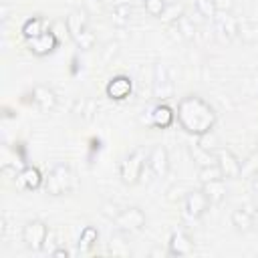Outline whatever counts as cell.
<instances>
[{
  "label": "cell",
  "instance_id": "277c9868",
  "mask_svg": "<svg viewBox=\"0 0 258 258\" xmlns=\"http://www.w3.org/2000/svg\"><path fill=\"white\" fill-rule=\"evenodd\" d=\"M56 46H58V38H56V34H54L50 28H46L42 34H38V36H34V38L28 40L30 52L36 54V56H46V54H50Z\"/></svg>",
  "mask_w": 258,
  "mask_h": 258
},
{
  "label": "cell",
  "instance_id": "8fae6325",
  "mask_svg": "<svg viewBox=\"0 0 258 258\" xmlns=\"http://www.w3.org/2000/svg\"><path fill=\"white\" fill-rule=\"evenodd\" d=\"M32 99H34V103H36L42 111L52 109V107H54V103H56L54 93H52L50 89H46V87H36V89L32 91Z\"/></svg>",
  "mask_w": 258,
  "mask_h": 258
},
{
  "label": "cell",
  "instance_id": "7a4b0ae2",
  "mask_svg": "<svg viewBox=\"0 0 258 258\" xmlns=\"http://www.w3.org/2000/svg\"><path fill=\"white\" fill-rule=\"evenodd\" d=\"M67 30H69L71 38L77 42V46H81V48H93V44L97 42L95 34L89 30V20H87L85 12H81V10H73L67 16Z\"/></svg>",
  "mask_w": 258,
  "mask_h": 258
},
{
  "label": "cell",
  "instance_id": "7c38bea8",
  "mask_svg": "<svg viewBox=\"0 0 258 258\" xmlns=\"http://www.w3.org/2000/svg\"><path fill=\"white\" fill-rule=\"evenodd\" d=\"M149 165H151L155 175H163L167 171V153H165V149L161 145L153 147L151 157H149Z\"/></svg>",
  "mask_w": 258,
  "mask_h": 258
},
{
  "label": "cell",
  "instance_id": "5b68a950",
  "mask_svg": "<svg viewBox=\"0 0 258 258\" xmlns=\"http://www.w3.org/2000/svg\"><path fill=\"white\" fill-rule=\"evenodd\" d=\"M131 89H133L131 79L125 77V75H117V77H113V79L107 83L105 93H107V97L113 99V101H123V99H127V97L131 95Z\"/></svg>",
  "mask_w": 258,
  "mask_h": 258
},
{
  "label": "cell",
  "instance_id": "5bb4252c",
  "mask_svg": "<svg viewBox=\"0 0 258 258\" xmlns=\"http://www.w3.org/2000/svg\"><path fill=\"white\" fill-rule=\"evenodd\" d=\"M143 4L151 16H161V12L165 8V0H143Z\"/></svg>",
  "mask_w": 258,
  "mask_h": 258
},
{
  "label": "cell",
  "instance_id": "8992f818",
  "mask_svg": "<svg viewBox=\"0 0 258 258\" xmlns=\"http://www.w3.org/2000/svg\"><path fill=\"white\" fill-rule=\"evenodd\" d=\"M175 119V113L169 105L165 103H159L151 109V125L157 127V129H167Z\"/></svg>",
  "mask_w": 258,
  "mask_h": 258
},
{
  "label": "cell",
  "instance_id": "9c48e42d",
  "mask_svg": "<svg viewBox=\"0 0 258 258\" xmlns=\"http://www.w3.org/2000/svg\"><path fill=\"white\" fill-rule=\"evenodd\" d=\"M189 252H191V240L183 232H177L169 238V254L183 256V254H189Z\"/></svg>",
  "mask_w": 258,
  "mask_h": 258
},
{
  "label": "cell",
  "instance_id": "52a82bcc",
  "mask_svg": "<svg viewBox=\"0 0 258 258\" xmlns=\"http://www.w3.org/2000/svg\"><path fill=\"white\" fill-rule=\"evenodd\" d=\"M141 169H143V161L137 157V153L127 157L121 163V177H123V181L125 183H135L137 177L141 175Z\"/></svg>",
  "mask_w": 258,
  "mask_h": 258
},
{
  "label": "cell",
  "instance_id": "3957f363",
  "mask_svg": "<svg viewBox=\"0 0 258 258\" xmlns=\"http://www.w3.org/2000/svg\"><path fill=\"white\" fill-rule=\"evenodd\" d=\"M46 236H48V230H46V224L40 222V220H32L24 226L22 230V240L24 244L30 248V250H42L44 242H46Z\"/></svg>",
  "mask_w": 258,
  "mask_h": 258
},
{
  "label": "cell",
  "instance_id": "4fadbf2b",
  "mask_svg": "<svg viewBox=\"0 0 258 258\" xmlns=\"http://www.w3.org/2000/svg\"><path fill=\"white\" fill-rule=\"evenodd\" d=\"M97 238H99V232H97L93 226H85L83 232H81V236H79V250H81V252L91 250L93 244L97 242Z\"/></svg>",
  "mask_w": 258,
  "mask_h": 258
},
{
  "label": "cell",
  "instance_id": "30bf717a",
  "mask_svg": "<svg viewBox=\"0 0 258 258\" xmlns=\"http://www.w3.org/2000/svg\"><path fill=\"white\" fill-rule=\"evenodd\" d=\"M46 28H44V18L42 16H30L24 24H22V28H20V32H22V36L26 38V40H30V38H34V36H38V34H42Z\"/></svg>",
  "mask_w": 258,
  "mask_h": 258
},
{
  "label": "cell",
  "instance_id": "2e32d148",
  "mask_svg": "<svg viewBox=\"0 0 258 258\" xmlns=\"http://www.w3.org/2000/svg\"><path fill=\"white\" fill-rule=\"evenodd\" d=\"M52 256H64V258H67V256H69V252H67L64 248H58V250H52Z\"/></svg>",
  "mask_w": 258,
  "mask_h": 258
},
{
  "label": "cell",
  "instance_id": "9a60e30c",
  "mask_svg": "<svg viewBox=\"0 0 258 258\" xmlns=\"http://www.w3.org/2000/svg\"><path fill=\"white\" fill-rule=\"evenodd\" d=\"M196 6L200 8V12L204 16H212L214 14V2L212 0H196Z\"/></svg>",
  "mask_w": 258,
  "mask_h": 258
},
{
  "label": "cell",
  "instance_id": "ba28073f",
  "mask_svg": "<svg viewBox=\"0 0 258 258\" xmlns=\"http://www.w3.org/2000/svg\"><path fill=\"white\" fill-rule=\"evenodd\" d=\"M18 179L24 189H38L42 185V173L34 165H24L22 171L18 173Z\"/></svg>",
  "mask_w": 258,
  "mask_h": 258
},
{
  "label": "cell",
  "instance_id": "6da1fadb",
  "mask_svg": "<svg viewBox=\"0 0 258 258\" xmlns=\"http://www.w3.org/2000/svg\"><path fill=\"white\" fill-rule=\"evenodd\" d=\"M177 119L187 133L204 135L216 125V111L200 95H187L177 105Z\"/></svg>",
  "mask_w": 258,
  "mask_h": 258
}]
</instances>
